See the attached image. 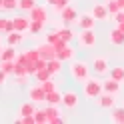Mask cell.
<instances>
[{"mask_svg":"<svg viewBox=\"0 0 124 124\" xmlns=\"http://www.w3.org/2000/svg\"><path fill=\"white\" fill-rule=\"evenodd\" d=\"M70 72H72V78L78 80V82H86L88 80V64L86 62H72Z\"/></svg>","mask_w":124,"mask_h":124,"instance_id":"cell-1","label":"cell"},{"mask_svg":"<svg viewBox=\"0 0 124 124\" xmlns=\"http://www.w3.org/2000/svg\"><path fill=\"white\" fill-rule=\"evenodd\" d=\"M84 94H86V98H98L102 94V84L98 80H86V84H84Z\"/></svg>","mask_w":124,"mask_h":124,"instance_id":"cell-2","label":"cell"},{"mask_svg":"<svg viewBox=\"0 0 124 124\" xmlns=\"http://www.w3.org/2000/svg\"><path fill=\"white\" fill-rule=\"evenodd\" d=\"M92 72L98 74V76H102L108 72V60L102 58V56H96L94 60H92Z\"/></svg>","mask_w":124,"mask_h":124,"instance_id":"cell-3","label":"cell"},{"mask_svg":"<svg viewBox=\"0 0 124 124\" xmlns=\"http://www.w3.org/2000/svg\"><path fill=\"white\" fill-rule=\"evenodd\" d=\"M62 104H64L66 108H76V104H78V94L72 90H68L62 94Z\"/></svg>","mask_w":124,"mask_h":124,"instance_id":"cell-4","label":"cell"},{"mask_svg":"<svg viewBox=\"0 0 124 124\" xmlns=\"http://www.w3.org/2000/svg\"><path fill=\"white\" fill-rule=\"evenodd\" d=\"M80 44L92 48V46L96 44V36H94V32H92V30H82V34H80Z\"/></svg>","mask_w":124,"mask_h":124,"instance_id":"cell-5","label":"cell"},{"mask_svg":"<svg viewBox=\"0 0 124 124\" xmlns=\"http://www.w3.org/2000/svg\"><path fill=\"white\" fill-rule=\"evenodd\" d=\"M94 22H96V18L92 16V14H82V16L78 18V26L82 30H92L94 28Z\"/></svg>","mask_w":124,"mask_h":124,"instance_id":"cell-6","label":"cell"},{"mask_svg":"<svg viewBox=\"0 0 124 124\" xmlns=\"http://www.w3.org/2000/svg\"><path fill=\"white\" fill-rule=\"evenodd\" d=\"M12 24H14V30H18V32H26L28 26H30V18L16 16V18H12Z\"/></svg>","mask_w":124,"mask_h":124,"instance_id":"cell-7","label":"cell"},{"mask_svg":"<svg viewBox=\"0 0 124 124\" xmlns=\"http://www.w3.org/2000/svg\"><path fill=\"white\" fill-rule=\"evenodd\" d=\"M6 42H8V46H18L24 42V34L18 32V30H12V32H8V38H6Z\"/></svg>","mask_w":124,"mask_h":124,"instance_id":"cell-8","label":"cell"},{"mask_svg":"<svg viewBox=\"0 0 124 124\" xmlns=\"http://www.w3.org/2000/svg\"><path fill=\"white\" fill-rule=\"evenodd\" d=\"M102 90L108 92V94H116V92H120V82L114 80V78H110V80H106L102 84Z\"/></svg>","mask_w":124,"mask_h":124,"instance_id":"cell-9","label":"cell"},{"mask_svg":"<svg viewBox=\"0 0 124 124\" xmlns=\"http://www.w3.org/2000/svg\"><path fill=\"white\" fill-rule=\"evenodd\" d=\"M90 14H92L96 20H104V18L108 16V8H106V6H102V4H96L94 8H92Z\"/></svg>","mask_w":124,"mask_h":124,"instance_id":"cell-10","label":"cell"},{"mask_svg":"<svg viewBox=\"0 0 124 124\" xmlns=\"http://www.w3.org/2000/svg\"><path fill=\"white\" fill-rule=\"evenodd\" d=\"M98 104L102 108H112L114 106V94H108V92H104V96L100 94L98 96Z\"/></svg>","mask_w":124,"mask_h":124,"instance_id":"cell-11","label":"cell"},{"mask_svg":"<svg viewBox=\"0 0 124 124\" xmlns=\"http://www.w3.org/2000/svg\"><path fill=\"white\" fill-rule=\"evenodd\" d=\"M110 42L114 46H118V44H124V32L120 28H114L112 32H110Z\"/></svg>","mask_w":124,"mask_h":124,"instance_id":"cell-12","label":"cell"},{"mask_svg":"<svg viewBox=\"0 0 124 124\" xmlns=\"http://www.w3.org/2000/svg\"><path fill=\"white\" fill-rule=\"evenodd\" d=\"M30 98H32L34 102H42V100H46V92L42 90V86H38V88H30Z\"/></svg>","mask_w":124,"mask_h":124,"instance_id":"cell-13","label":"cell"},{"mask_svg":"<svg viewBox=\"0 0 124 124\" xmlns=\"http://www.w3.org/2000/svg\"><path fill=\"white\" fill-rule=\"evenodd\" d=\"M14 58H16V50H14V46L2 48V52H0V60H14Z\"/></svg>","mask_w":124,"mask_h":124,"instance_id":"cell-14","label":"cell"},{"mask_svg":"<svg viewBox=\"0 0 124 124\" xmlns=\"http://www.w3.org/2000/svg\"><path fill=\"white\" fill-rule=\"evenodd\" d=\"M46 102H50V104H58V102H62V96L56 92V88L50 90V92H46Z\"/></svg>","mask_w":124,"mask_h":124,"instance_id":"cell-15","label":"cell"},{"mask_svg":"<svg viewBox=\"0 0 124 124\" xmlns=\"http://www.w3.org/2000/svg\"><path fill=\"white\" fill-rule=\"evenodd\" d=\"M32 20H40V22H46V12H44V8H38V6H34L32 10Z\"/></svg>","mask_w":124,"mask_h":124,"instance_id":"cell-16","label":"cell"},{"mask_svg":"<svg viewBox=\"0 0 124 124\" xmlns=\"http://www.w3.org/2000/svg\"><path fill=\"white\" fill-rule=\"evenodd\" d=\"M34 112H36V108H34L32 102H26V104L20 106V116H32Z\"/></svg>","mask_w":124,"mask_h":124,"instance_id":"cell-17","label":"cell"},{"mask_svg":"<svg viewBox=\"0 0 124 124\" xmlns=\"http://www.w3.org/2000/svg\"><path fill=\"white\" fill-rule=\"evenodd\" d=\"M14 30V24H12V20H8V18H0V32H12Z\"/></svg>","mask_w":124,"mask_h":124,"instance_id":"cell-18","label":"cell"},{"mask_svg":"<svg viewBox=\"0 0 124 124\" xmlns=\"http://www.w3.org/2000/svg\"><path fill=\"white\" fill-rule=\"evenodd\" d=\"M42 28H44V22H40V20H30L28 30H30L32 34H40V32H42Z\"/></svg>","mask_w":124,"mask_h":124,"instance_id":"cell-19","label":"cell"},{"mask_svg":"<svg viewBox=\"0 0 124 124\" xmlns=\"http://www.w3.org/2000/svg\"><path fill=\"white\" fill-rule=\"evenodd\" d=\"M62 18H64V22H72L74 18H76V10L72 8H62Z\"/></svg>","mask_w":124,"mask_h":124,"instance_id":"cell-20","label":"cell"},{"mask_svg":"<svg viewBox=\"0 0 124 124\" xmlns=\"http://www.w3.org/2000/svg\"><path fill=\"white\" fill-rule=\"evenodd\" d=\"M110 78H114V80L122 82V80H124V68H122V66H116V68H112V70H110Z\"/></svg>","mask_w":124,"mask_h":124,"instance_id":"cell-21","label":"cell"},{"mask_svg":"<svg viewBox=\"0 0 124 124\" xmlns=\"http://www.w3.org/2000/svg\"><path fill=\"white\" fill-rule=\"evenodd\" d=\"M0 68L6 74H14V60H0Z\"/></svg>","mask_w":124,"mask_h":124,"instance_id":"cell-22","label":"cell"},{"mask_svg":"<svg viewBox=\"0 0 124 124\" xmlns=\"http://www.w3.org/2000/svg\"><path fill=\"white\" fill-rule=\"evenodd\" d=\"M34 6H36V0H18V8L26 10V12H30Z\"/></svg>","mask_w":124,"mask_h":124,"instance_id":"cell-23","label":"cell"},{"mask_svg":"<svg viewBox=\"0 0 124 124\" xmlns=\"http://www.w3.org/2000/svg\"><path fill=\"white\" fill-rule=\"evenodd\" d=\"M18 8V0H2V10L10 12V10H16Z\"/></svg>","mask_w":124,"mask_h":124,"instance_id":"cell-24","label":"cell"},{"mask_svg":"<svg viewBox=\"0 0 124 124\" xmlns=\"http://www.w3.org/2000/svg\"><path fill=\"white\" fill-rule=\"evenodd\" d=\"M46 68L50 70V74H56V72L60 70V60H54V58H50V60H48V64H46Z\"/></svg>","mask_w":124,"mask_h":124,"instance_id":"cell-25","label":"cell"},{"mask_svg":"<svg viewBox=\"0 0 124 124\" xmlns=\"http://www.w3.org/2000/svg\"><path fill=\"white\" fill-rule=\"evenodd\" d=\"M34 122H36V124L48 122V116H46V112H44V110H36V112H34Z\"/></svg>","mask_w":124,"mask_h":124,"instance_id":"cell-26","label":"cell"},{"mask_svg":"<svg viewBox=\"0 0 124 124\" xmlns=\"http://www.w3.org/2000/svg\"><path fill=\"white\" fill-rule=\"evenodd\" d=\"M112 122H124V110H120V108L112 110Z\"/></svg>","mask_w":124,"mask_h":124,"instance_id":"cell-27","label":"cell"},{"mask_svg":"<svg viewBox=\"0 0 124 124\" xmlns=\"http://www.w3.org/2000/svg\"><path fill=\"white\" fill-rule=\"evenodd\" d=\"M58 36H60V40H64V42H68V40H72V32H70V30H60V32H58Z\"/></svg>","mask_w":124,"mask_h":124,"instance_id":"cell-28","label":"cell"},{"mask_svg":"<svg viewBox=\"0 0 124 124\" xmlns=\"http://www.w3.org/2000/svg\"><path fill=\"white\" fill-rule=\"evenodd\" d=\"M54 88H56V86H54V82H52L50 78L42 82V90H44V92H50V90H54Z\"/></svg>","mask_w":124,"mask_h":124,"instance_id":"cell-29","label":"cell"},{"mask_svg":"<svg viewBox=\"0 0 124 124\" xmlns=\"http://www.w3.org/2000/svg\"><path fill=\"white\" fill-rule=\"evenodd\" d=\"M106 8H108V12H112V14H116V12L120 10V6H118V2H110V4L106 6Z\"/></svg>","mask_w":124,"mask_h":124,"instance_id":"cell-30","label":"cell"},{"mask_svg":"<svg viewBox=\"0 0 124 124\" xmlns=\"http://www.w3.org/2000/svg\"><path fill=\"white\" fill-rule=\"evenodd\" d=\"M116 22H118V24H122V22H124V10H122V12H120V10L116 12Z\"/></svg>","mask_w":124,"mask_h":124,"instance_id":"cell-31","label":"cell"},{"mask_svg":"<svg viewBox=\"0 0 124 124\" xmlns=\"http://www.w3.org/2000/svg\"><path fill=\"white\" fill-rule=\"evenodd\" d=\"M6 76H8V74H6V72L2 70V68H0V86H2V84L6 82Z\"/></svg>","mask_w":124,"mask_h":124,"instance_id":"cell-32","label":"cell"},{"mask_svg":"<svg viewBox=\"0 0 124 124\" xmlns=\"http://www.w3.org/2000/svg\"><path fill=\"white\" fill-rule=\"evenodd\" d=\"M0 10H2V0H0Z\"/></svg>","mask_w":124,"mask_h":124,"instance_id":"cell-33","label":"cell"},{"mask_svg":"<svg viewBox=\"0 0 124 124\" xmlns=\"http://www.w3.org/2000/svg\"><path fill=\"white\" fill-rule=\"evenodd\" d=\"M0 52H2V44H0Z\"/></svg>","mask_w":124,"mask_h":124,"instance_id":"cell-34","label":"cell"},{"mask_svg":"<svg viewBox=\"0 0 124 124\" xmlns=\"http://www.w3.org/2000/svg\"><path fill=\"white\" fill-rule=\"evenodd\" d=\"M0 88H2V86H0Z\"/></svg>","mask_w":124,"mask_h":124,"instance_id":"cell-35","label":"cell"}]
</instances>
